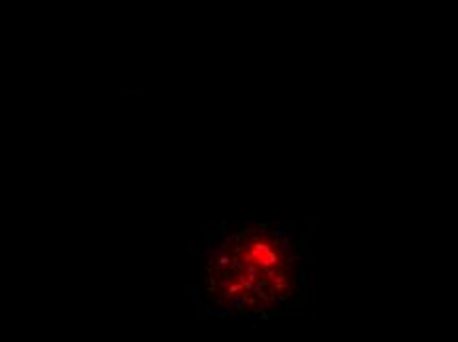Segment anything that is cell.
I'll return each mask as SVG.
<instances>
[{"instance_id": "4", "label": "cell", "mask_w": 458, "mask_h": 342, "mask_svg": "<svg viewBox=\"0 0 458 342\" xmlns=\"http://www.w3.org/2000/svg\"><path fill=\"white\" fill-rule=\"evenodd\" d=\"M306 293H308L310 299H316V287H314V285H308V287H306Z\"/></svg>"}, {"instance_id": "1", "label": "cell", "mask_w": 458, "mask_h": 342, "mask_svg": "<svg viewBox=\"0 0 458 342\" xmlns=\"http://www.w3.org/2000/svg\"><path fill=\"white\" fill-rule=\"evenodd\" d=\"M241 275L243 279L251 283V285H257L259 281H263V269L257 265V263H243V269H241Z\"/></svg>"}, {"instance_id": "2", "label": "cell", "mask_w": 458, "mask_h": 342, "mask_svg": "<svg viewBox=\"0 0 458 342\" xmlns=\"http://www.w3.org/2000/svg\"><path fill=\"white\" fill-rule=\"evenodd\" d=\"M277 252H279V256H292V252H294V246H292V242L285 236V238H281V242H279V246H277Z\"/></svg>"}, {"instance_id": "3", "label": "cell", "mask_w": 458, "mask_h": 342, "mask_svg": "<svg viewBox=\"0 0 458 342\" xmlns=\"http://www.w3.org/2000/svg\"><path fill=\"white\" fill-rule=\"evenodd\" d=\"M227 252H229V250H227V248H225L223 244H221L219 248H215V250H211V248H209V250H206V254H208V256H211V257L223 256V254H227Z\"/></svg>"}]
</instances>
